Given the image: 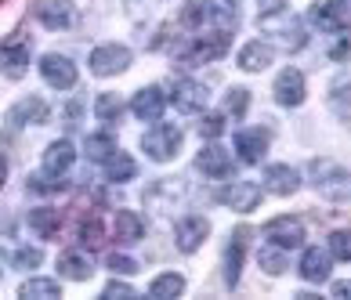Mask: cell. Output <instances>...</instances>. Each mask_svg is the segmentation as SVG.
Here are the masks:
<instances>
[{
    "mask_svg": "<svg viewBox=\"0 0 351 300\" xmlns=\"http://www.w3.org/2000/svg\"><path fill=\"white\" fill-rule=\"evenodd\" d=\"M246 236H250V228H239L236 236L228 242V253H225V282L236 286L239 282V271H243V250H246Z\"/></svg>",
    "mask_w": 351,
    "mask_h": 300,
    "instance_id": "cell-21",
    "label": "cell"
},
{
    "mask_svg": "<svg viewBox=\"0 0 351 300\" xmlns=\"http://www.w3.org/2000/svg\"><path fill=\"white\" fill-rule=\"evenodd\" d=\"M73 160H76V149H73V141H51L47 152H44V174L51 177H66L73 171Z\"/></svg>",
    "mask_w": 351,
    "mask_h": 300,
    "instance_id": "cell-13",
    "label": "cell"
},
{
    "mask_svg": "<svg viewBox=\"0 0 351 300\" xmlns=\"http://www.w3.org/2000/svg\"><path fill=\"white\" fill-rule=\"evenodd\" d=\"M19 297H25V300H58L62 286L55 279H29V282H22Z\"/></svg>",
    "mask_w": 351,
    "mask_h": 300,
    "instance_id": "cell-27",
    "label": "cell"
},
{
    "mask_svg": "<svg viewBox=\"0 0 351 300\" xmlns=\"http://www.w3.org/2000/svg\"><path fill=\"white\" fill-rule=\"evenodd\" d=\"M333 297H341V300L351 297V282H337V286H333Z\"/></svg>",
    "mask_w": 351,
    "mask_h": 300,
    "instance_id": "cell-41",
    "label": "cell"
},
{
    "mask_svg": "<svg viewBox=\"0 0 351 300\" xmlns=\"http://www.w3.org/2000/svg\"><path fill=\"white\" fill-rule=\"evenodd\" d=\"M206 98H210V90H206V84H199V80H178L174 95H171L178 112H203Z\"/></svg>",
    "mask_w": 351,
    "mask_h": 300,
    "instance_id": "cell-10",
    "label": "cell"
},
{
    "mask_svg": "<svg viewBox=\"0 0 351 300\" xmlns=\"http://www.w3.org/2000/svg\"><path fill=\"white\" fill-rule=\"evenodd\" d=\"M344 4H348V0H344Z\"/></svg>",
    "mask_w": 351,
    "mask_h": 300,
    "instance_id": "cell-43",
    "label": "cell"
},
{
    "mask_svg": "<svg viewBox=\"0 0 351 300\" xmlns=\"http://www.w3.org/2000/svg\"><path fill=\"white\" fill-rule=\"evenodd\" d=\"M308 22L322 33H337L348 25V4L344 0H319V4H311Z\"/></svg>",
    "mask_w": 351,
    "mask_h": 300,
    "instance_id": "cell-5",
    "label": "cell"
},
{
    "mask_svg": "<svg viewBox=\"0 0 351 300\" xmlns=\"http://www.w3.org/2000/svg\"><path fill=\"white\" fill-rule=\"evenodd\" d=\"M58 225H62V214H58V210H51V206H36V210L29 214V228L36 232V236H44V239L55 236Z\"/></svg>",
    "mask_w": 351,
    "mask_h": 300,
    "instance_id": "cell-26",
    "label": "cell"
},
{
    "mask_svg": "<svg viewBox=\"0 0 351 300\" xmlns=\"http://www.w3.org/2000/svg\"><path fill=\"white\" fill-rule=\"evenodd\" d=\"M58 271L66 279H73V282H84V279H90V271H95V264H90V257L87 253H80V250H66L58 257Z\"/></svg>",
    "mask_w": 351,
    "mask_h": 300,
    "instance_id": "cell-23",
    "label": "cell"
},
{
    "mask_svg": "<svg viewBox=\"0 0 351 300\" xmlns=\"http://www.w3.org/2000/svg\"><path fill=\"white\" fill-rule=\"evenodd\" d=\"M196 166H199L206 177H228L232 171H236V160H232V155L221 149V145H206V149L199 152Z\"/></svg>",
    "mask_w": 351,
    "mask_h": 300,
    "instance_id": "cell-15",
    "label": "cell"
},
{
    "mask_svg": "<svg viewBox=\"0 0 351 300\" xmlns=\"http://www.w3.org/2000/svg\"><path fill=\"white\" fill-rule=\"evenodd\" d=\"M246 109H250V90H246V87H232L228 98H225V112L239 120V116H246Z\"/></svg>",
    "mask_w": 351,
    "mask_h": 300,
    "instance_id": "cell-32",
    "label": "cell"
},
{
    "mask_svg": "<svg viewBox=\"0 0 351 300\" xmlns=\"http://www.w3.org/2000/svg\"><path fill=\"white\" fill-rule=\"evenodd\" d=\"M261 268L268 271V275H282V271H286V257H282L279 246H276V250H261Z\"/></svg>",
    "mask_w": 351,
    "mask_h": 300,
    "instance_id": "cell-36",
    "label": "cell"
},
{
    "mask_svg": "<svg viewBox=\"0 0 351 300\" xmlns=\"http://www.w3.org/2000/svg\"><path fill=\"white\" fill-rule=\"evenodd\" d=\"M29 123H47V101L44 98H22L8 112V127H29Z\"/></svg>",
    "mask_w": 351,
    "mask_h": 300,
    "instance_id": "cell-18",
    "label": "cell"
},
{
    "mask_svg": "<svg viewBox=\"0 0 351 300\" xmlns=\"http://www.w3.org/2000/svg\"><path fill=\"white\" fill-rule=\"evenodd\" d=\"M80 246H84V250H98V246H101V221L98 217H84V225H80Z\"/></svg>",
    "mask_w": 351,
    "mask_h": 300,
    "instance_id": "cell-33",
    "label": "cell"
},
{
    "mask_svg": "<svg viewBox=\"0 0 351 300\" xmlns=\"http://www.w3.org/2000/svg\"><path fill=\"white\" fill-rule=\"evenodd\" d=\"M221 130H225V120H221V116H203V123H199L203 138H217Z\"/></svg>",
    "mask_w": 351,
    "mask_h": 300,
    "instance_id": "cell-38",
    "label": "cell"
},
{
    "mask_svg": "<svg viewBox=\"0 0 351 300\" xmlns=\"http://www.w3.org/2000/svg\"><path fill=\"white\" fill-rule=\"evenodd\" d=\"M106 264H109L112 271H120V275H134V271H138V260L123 257V253H109V260H106Z\"/></svg>",
    "mask_w": 351,
    "mask_h": 300,
    "instance_id": "cell-37",
    "label": "cell"
},
{
    "mask_svg": "<svg viewBox=\"0 0 351 300\" xmlns=\"http://www.w3.org/2000/svg\"><path fill=\"white\" fill-rule=\"evenodd\" d=\"M330 58H333V62H348V58H351V25L337 29V40L330 44Z\"/></svg>",
    "mask_w": 351,
    "mask_h": 300,
    "instance_id": "cell-34",
    "label": "cell"
},
{
    "mask_svg": "<svg viewBox=\"0 0 351 300\" xmlns=\"http://www.w3.org/2000/svg\"><path fill=\"white\" fill-rule=\"evenodd\" d=\"M112 152H116V145H112V138H109V134H95V138H87V160L106 163Z\"/></svg>",
    "mask_w": 351,
    "mask_h": 300,
    "instance_id": "cell-30",
    "label": "cell"
},
{
    "mask_svg": "<svg viewBox=\"0 0 351 300\" xmlns=\"http://www.w3.org/2000/svg\"><path fill=\"white\" fill-rule=\"evenodd\" d=\"M95 116L101 123H116L123 116V101L116 98V95H98V101H95Z\"/></svg>",
    "mask_w": 351,
    "mask_h": 300,
    "instance_id": "cell-29",
    "label": "cell"
},
{
    "mask_svg": "<svg viewBox=\"0 0 351 300\" xmlns=\"http://www.w3.org/2000/svg\"><path fill=\"white\" fill-rule=\"evenodd\" d=\"M106 297H134V290L127 282H109L106 286Z\"/></svg>",
    "mask_w": 351,
    "mask_h": 300,
    "instance_id": "cell-39",
    "label": "cell"
},
{
    "mask_svg": "<svg viewBox=\"0 0 351 300\" xmlns=\"http://www.w3.org/2000/svg\"><path fill=\"white\" fill-rule=\"evenodd\" d=\"M131 65V51L120 44H101L90 51V73L95 76H116Z\"/></svg>",
    "mask_w": 351,
    "mask_h": 300,
    "instance_id": "cell-4",
    "label": "cell"
},
{
    "mask_svg": "<svg viewBox=\"0 0 351 300\" xmlns=\"http://www.w3.org/2000/svg\"><path fill=\"white\" fill-rule=\"evenodd\" d=\"M311 185L319 188L322 199L330 203H348L351 199V171L333 160H311Z\"/></svg>",
    "mask_w": 351,
    "mask_h": 300,
    "instance_id": "cell-2",
    "label": "cell"
},
{
    "mask_svg": "<svg viewBox=\"0 0 351 300\" xmlns=\"http://www.w3.org/2000/svg\"><path fill=\"white\" fill-rule=\"evenodd\" d=\"M265 188H268V192H276V195H293L297 188H301V177H297L293 166L271 163L268 171H265Z\"/></svg>",
    "mask_w": 351,
    "mask_h": 300,
    "instance_id": "cell-19",
    "label": "cell"
},
{
    "mask_svg": "<svg viewBox=\"0 0 351 300\" xmlns=\"http://www.w3.org/2000/svg\"><path fill=\"white\" fill-rule=\"evenodd\" d=\"M257 25H261V33L268 36L271 44H279L282 51H301V47H304V40H308L301 18H297L293 11H286V8L261 15V18H257Z\"/></svg>",
    "mask_w": 351,
    "mask_h": 300,
    "instance_id": "cell-1",
    "label": "cell"
},
{
    "mask_svg": "<svg viewBox=\"0 0 351 300\" xmlns=\"http://www.w3.org/2000/svg\"><path fill=\"white\" fill-rule=\"evenodd\" d=\"M297 271H301V279H308V282H326L330 279V253L322 250V246H308Z\"/></svg>",
    "mask_w": 351,
    "mask_h": 300,
    "instance_id": "cell-17",
    "label": "cell"
},
{
    "mask_svg": "<svg viewBox=\"0 0 351 300\" xmlns=\"http://www.w3.org/2000/svg\"><path fill=\"white\" fill-rule=\"evenodd\" d=\"M268 152V130L261 127H246L236 134V155L243 163H261Z\"/></svg>",
    "mask_w": 351,
    "mask_h": 300,
    "instance_id": "cell-12",
    "label": "cell"
},
{
    "mask_svg": "<svg viewBox=\"0 0 351 300\" xmlns=\"http://www.w3.org/2000/svg\"><path fill=\"white\" fill-rule=\"evenodd\" d=\"M40 76L55 90H69L76 84V65L66 55H44L40 58Z\"/></svg>",
    "mask_w": 351,
    "mask_h": 300,
    "instance_id": "cell-11",
    "label": "cell"
},
{
    "mask_svg": "<svg viewBox=\"0 0 351 300\" xmlns=\"http://www.w3.org/2000/svg\"><path fill=\"white\" fill-rule=\"evenodd\" d=\"M265 239L279 250H293V246L304 242V225L297 217H276L265 225Z\"/></svg>",
    "mask_w": 351,
    "mask_h": 300,
    "instance_id": "cell-7",
    "label": "cell"
},
{
    "mask_svg": "<svg viewBox=\"0 0 351 300\" xmlns=\"http://www.w3.org/2000/svg\"><path fill=\"white\" fill-rule=\"evenodd\" d=\"M33 15L47 29H69L76 22V11L69 0H33Z\"/></svg>",
    "mask_w": 351,
    "mask_h": 300,
    "instance_id": "cell-6",
    "label": "cell"
},
{
    "mask_svg": "<svg viewBox=\"0 0 351 300\" xmlns=\"http://www.w3.org/2000/svg\"><path fill=\"white\" fill-rule=\"evenodd\" d=\"M4 177H8V163H4V155H0V185H4Z\"/></svg>",
    "mask_w": 351,
    "mask_h": 300,
    "instance_id": "cell-42",
    "label": "cell"
},
{
    "mask_svg": "<svg viewBox=\"0 0 351 300\" xmlns=\"http://www.w3.org/2000/svg\"><path fill=\"white\" fill-rule=\"evenodd\" d=\"M206 236H210V225H206V217H181L178 228H174V239H178V250L181 253H196L199 246L206 242Z\"/></svg>",
    "mask_w": 351,
    "mask_h": 300,
    "instance_id": "cell-9",
    "label": "cell"
},
{
    "mask_svg": "<svg viewBox=\"0 0 351 300\" xmlns=\"http://www.w3.org/2000/svg\"><path fill=\"white\" fill-rule=\"evenodd\" d=\"M217 199L225 206H232L236 214H250L261 206V185H254V181H236V185H228Z\"/></svg>",
    "mask_w": 351,
    "mask_h": 300,
    "instance_id": "cell-8",
    "label": "cell"
},
{
    "mask_svg": "<svg viewBox=\"0 0 351 300\" xmlns=\"http://www.w3.org/2000/svg\"><path fill=\"white\" fill-rule=\"evenodd\" d=\"M330 257L351 260V232H333L330 236Z\"/></svg>",
    "mask_w": 351,
    "mask_h": 300,
    "instance_id": "cell-35",
    "label": "cell"
},
{
    "mask_svg": "<svg viewBox=\"0 0 351 300\" xmlns=\"http://www.w3.org/2000/svg\"><path fill=\"white\" fill-rule=\"evenodd\" d=\"M138 174V166H134V160L127 152H112L109 160H106V177L109 181H116V185H123V181H131Z\"/></svg>",
    "mask_w": 351,
    "mask_h": 300,
    "instance_id": "cell-25",
    "label": "cell"
},
{
    "mask_svg": "<svg viewBox=\"0 0 351 300\" xmlns=\"http://www.w3.org/2000/svg\"><path fill=\"white\" fill-rule=\"evenodd\" d=\"M141 149H145V155H149V160H156V163L174 160L178 149H181V127H174V123L152 127L149 134L141 138Z\"/></svg>",
    "mask_w": 351,
    "mask_h": 300,
    "instance_id": "cell-3",
    "label": "cell"
},
{
    "mask_svg": "<svg viewBox=\"0 0 351 300\" xmlns=\"http://www.w3.org/2000/svg\"><path fill=\"white\" fill-rule=\"evenodd\" d=\"M239 69H246V73H261V69H268L271 65V47L265 44V40H250L243 51H239Z\"/></svg>",
    "mask_w": 351,
    "mask_h": 300,
    "instance_id": "cell-22",
    "label": "cell"
},
{
    "mask_svg": "<svg viewBox=\"0 0 351 300\" xmlns=\"http://www.w3.org/2000/svg\"><path fill=\"white\" fill-rule=\"evenodd\" d=\"M145 236V221H141L134 210H120L116 214V239L120 242H138Z\"/></svg>",
    "mask_w": 351,
    "mask_h": 300,
    "instance_id": "cell-24",
    "label": "cell"
},
{
    "mask_svg": "<svg viewBox=\"0 0 351 300\" xmlns=\"http://www.w3.org/2000/svg\"><path fill=\"white\" fill-rule=\"evenodd\" d=\"M181 290H185V279L178 275V271H167V275H156L152 286H149V293L156 300H167V297H178Z\"/></svg>",
    "mask_w": 351,
    "mask_h": 300,
    "instance_id": "cell-28",
    "label": "cell"
},
{
    "mask_svg": "<svg viewBox=\"0 0 351 300\" xmlns=\"http://www.w3.org/2000/svg\"><path fill=\"white\" fill-rule=\"evenodd\" d=\"M40 260H44V253L36 250V246H22V250L11 253V268H19V271H33V268H40Z\"/></svg>",
    "mask_w": 351,
    "mask_h": 300,
    "instance_id": "cell-31",
    "label": "cell"
},
{
    "mask_svg": "<svg viewBox=\"0 0 351 300\" xmlns=\"http://www.w3.org/2000/svg\"><path fill=\"white\" fill-rule=\"evenodd\" d=\"M0 69H4L11 80L25 76V69H29V47H25L22 40H15V44H0Z\"/></svg>",
    "mask_w": 351,
    "mask_h": 300,
    "instance_id": "cell-20",
    "label": "cell"
},
{
    "mask_svg": "<svg viewBox=\"0 0 351 300\" xmlns=\"http://www.w3.org/2000/svg\"><path fill=\"white\" fill-rule=\"evenodd\" d=\"M163 105H167V98H163V90L160 87H141L134 101H131V112L138 116V120H160L163 116Z\"/></svg>",
    "mask_w": 351,
    "mask_h": 300,
    "instance_id": "cell-16",
    "label": "cell"
},
{
    "mask_svg": "<svg viewBox=\"0 0 351 300\" xmlns=\"http://www.w3.org/2000/svg\"><path fill=\"white\" fill-rule=\"evenodd\" d=\"M276 101L286 105V109H293V105L304 101V76H301V69H282L276 76Z\"/></svg>",
    "mask_w": 351,
    "mask_h": 300,
    "instance_id": "cell-14",
    "label": "cell"
},
{
    "mask_svg": "<svg viewBox=\"0 0 351 300\" xmlns=\"http://www.w3.org/2000/svg\"><path fill=\"white\" fill-rule=\"evenodd\" d=\"M279 8H286L282 0H261V15H268V11H279Z\"/></svg>",
    "mask_w": 351,
    "mask_h": 300,
    "instance_id": "cell-40",
    "label": "cell"
}]
</instances>
